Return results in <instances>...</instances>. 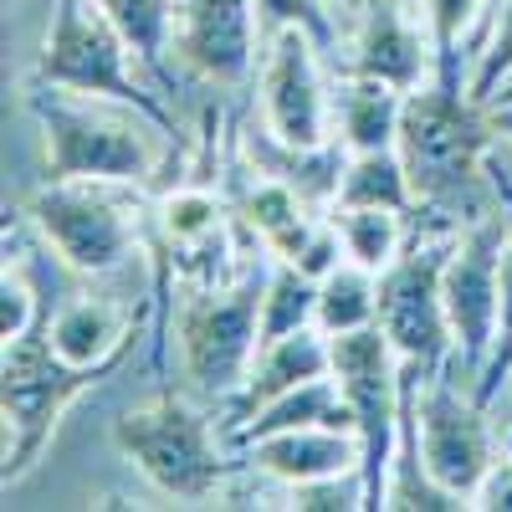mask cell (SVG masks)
I'll use <instances>...</instances> for the list:
<instances>
[{"mask_svg":"<svg viewBox=\"0 0 512 512\" xmlns=\"http://www.w3.org/2000/svg\"><path fill=\"white\" fill-rule=\"evenodd\" d=\"M497 123H487V108L472 103L456 88H415L405 93V118H400V159L415 185V200L451 210L472 200L477 175L492 154Z\"/></svg>","mask_w":512,"mask_h":512,"instance_id":"obj_1","label":"cell"},{"mask_svg":"<svg viewBox=\"0 0 512 512\" xmlns=\"http://www.w3.org/2000/svg\"><path fill=\"white\" fill-rule=\"evenodd\" d=\"M103 374L113 369L67 364L52 349L47 318L31 333H21L16 344H6V359H0V415H6V466H0V482H6V492L41 466L67 405L88 395Z\"/></svg>","mask_w":512,"mask_h":512,"instance_id":"obj_2","label":"cell"},{"mask_svg":"<svg viewBox=\"0 0 512 512\" xmlns=\"http://www.w3.org/2000/svg\"><path fill=\"white\" fill-rule=\"evenodd\" d=\"M128 41L123 31L108 21V11L98 0H57L47 41L36 52L31 82H47V88H67L77 98H108L144 113L159 134H175V118L169 108L144 88V82L128 72Z\"/></svg>","mask_w":512,"mask_h":512,"instance_id":"obj_3","label":"cell"},{"mask_svg":"<svg viewBox=\"0 0 512 512\" xmlns=\"http://www.w3.org/2000/svg\"><path fill=\"white\" fill-rule=\"evenodd\" d=\"M31 118L47 134V180H103V185H144L154 175V144L144 134V113H103L98 103H77L67 88L31 82Z\"/></svg>","mask_w":512,"mask_h":512,"instance_id":"obj_4","label":"cell"},{"mask_svg":"<svg viewBox=\"0 0 512 512\" xmlns=\"http://www.w3.org/2000/svg\"><path fill=\"white\" fill-rule=\"evenodd\" d=\"M113 446L175 502H205L231 477L226 451L210 436V420L175 390H159L149 405H134L113 420Z\"/></svg>","mask_w":512,"mask_h":512,"instance_id":"obj_5","label":"cell"},{"mask_svg":"<svg viewBox=\"0 0 512 512\" xmlns=\"http://www.w3.org/2000/svg\"><path fill=\"white\" fill-rule=\"evenodd\" d=\"M262 292L267 277L246 272L231 287H200L180 308V359L200 395H241L262 354Z\"/></svg>","mask_w":512,"mask_h":512,"instance_id":"obj_6","label":"cell"},{"mask_svg":"<svg viewBox=\"0 0 512 512\" xmlns=\"http://www.w3.org/2000/svg\"><path fill=\"white\" fill-rule=\"evenodd\" d=\"M333 379L344 390L359 441H364V487L369 507H384V487H390L395 466V441H400V354L390 344V333L379 323L333 333Z\"/></svg>","mask_w":512,"mask_h":512,"instance_id":"obj_7","label":"cell"},{"mask_svg":"<svg viewBox=\"0 0 512 512\" xmlns=\"http://www.w3.org/2000/svg\"><path fill=\"white\" fill-rule=\"evenodd\" d=\"M446 256L451 241H415L379 272V328L390 333L395 354L415 364L425 379L446 374L456 354V333L441 292Z\"/></svg>","mask_w":512,"mask_h":512,"instance_id":"obj_8","label":"cell"},{"mask_svg":"<svg viewBox=\"0 0 512 512\" xmlns=\"http://www.w3.org/2000/svg\"><path fill=\"white\" fill-rule=\"evenodd\" d=\"M502 246L507 231L497 216H477L472 231H461L451 241L446 272H441V292H446V313H451V333H456V354H451V379L477 390V379L492 359L497 344V272H502Z\"/></svg>","mask_w":512,"mask_h":512,"instance_id":"obj_9","label":"cell"},{"mask_svg":"<svg viewBox=\"0 0 512 512\" xmlns=\"http://www.w3.org/2000/svg\"><path fill=\"white\" fill-rule=\"evenodd\" d=\"M103 180H47L31 195V221L52 241V251L82 277H108L128 262L139 231L134 216L98 190Z\"/></svg>","mask_w":512,"mask_h":512,"instance_id":"obj_10","label":"cell"},{"mask_svg":"<svg viewBox=\"0 0 512 512\" xmlns=\"http://www.w3.org/2000/svg\"><path fill=\"white\" fill-rule=\"evenodd\" d=\"M420 456L431 477L456 492L466 507H477L487 477L497 472V441L487 425V405L446 374L425 379L420 390Z\"/></svg>","mask_w":512,"mask_h":512,"instance_id":"obj_11","label":"cell"},{"mask_svg":"<svg viewBox=\"0 0 512 512\" xmlns=\"http://www.w3.org/2000/svg\"><path fill=\"white\" fill-rule=\"evenodd\" d=\"M262 113L267 134L287 149H323L328 144V103L318 77V41L303 26L267 36L262 62Z\"/></svg>","mask_w":512,"mask_h":512,"instance_id":"obj_12","label":"cell"},{"mask_svg":"<svg viewBox=\"0 0 512 512\" xmlns=\"http://www.w3.org/2000/svg\"><path fill=\"white\" fill-rule=\"evenodd\" d=\"M256 41H262L256 0H180L175 52L185 72L216 88H241L256 67Z\"/></svg>","mask_w":512,"mask_h":512,"instance_id":"obj_13","label":"cell"},{"mask_svg":"<svg viewBox=\"0 0 512 512\" xmlns=\"http://www.w3.org/2000/svg\"><path fill=\"white\" fill-rule=\"evenodd\" d=\"M246 461L256 472L277 477L282 487H303L323 477H349L364 472V441L338 425H303V431H277L246 446Z\"/></svg>","mask_w":512,"mask_h":512,"instance_id":"obj_14","label":"cell"},{"mask_svg":"<svg viewBox=\"0 0 512 512\" xmlns=\"http://www.w3.org/2000/svg\"><path fill=\"white\" fill-rule=\"evenodd\" d=\"M52 349L67 359V364H82V369H118L123 354L139 344L144 333V318L123 313L108 297H82V303L62 308L52 323Z\"/></svg>","mask_w":512,"mask_h":512,"instance_id":"obj_15","label":"cell"},{"mask_svg":"<svg viewBox=\"0 0 512 512\" xmlns=\"http://www.w3.org/2000/svg\"><path fill=\"white\" fill-rule=\"evenodd\" d=\"M323 374H333V344H328V333L318 323L313 328H297L287 338H272V344H262V354H256L251 379L241 384L231 420L241 425L246 415L272 405L277 395L297 390V384H308V379H323Z\"/></svg>","mask_w":512,"mask_h":512,"instance_id":"obj_16","label":"cell"},{"mask_svg":"<svg viewBox=\"0 0 512 512\" xmlns=\"http://www.w3.org/2000/svg\"><path fill=\"white\" fill-rule=\"evenodd\" d=\"M425 41L420 31L405 21V11L395 0H369L359 41H354V72L359 77H379L400 93H415L420 77H425Z\"/></svg>","mask_w":512,"mask_h":512,"instance_id":"obj_17","label":"cell"},{"mask_svg":"<svg viewBox=\"0 0 512 512\" xmlns=\"http://www.w3.org/2000/svg\"><path fill=\"white\" fill-rule=\"evenodd\" d=\"M303 425H338V431H354L359 436L354 410H349V400H344V390H338L333 374L297 384V390L277 395L272 405H262L256 415H246L236 425V446H251V441L277 436V431H303Z\"/></svg>","mask_w":512,"mask_h":512,"instance_id":"obj_18","label":"cell"},{"mask_svg":"<svg viewBox=\"0 0 512 512\" xmlns=\"http://www.w3.org/2000/svg\"><path fill=\"white\" fill-rule=\"evenodd\" d=\"M344 144L349 154H369V149H400V118H405V93L390 88L379 77H349L344 88Z\"/></svg>","mask_w":512,"mask_h":512,"instance_id":"obj_19","label":"cell"},{"mask_svg":"<svg viewBox=\"0 0 512 512\" xmlns=\"http://www.w3.org/2000/svg\"><path fill=\"white\" fill-rule=\"evenodd\" d=\"M108 11V21L123 31V41L134 47V57L159 77V82H175L169 72V57L175 52V26H180V6L175 0H98Z\"/></svg>","mask_w":512,"mask_h":512,"instance_id":"obj_20","label":"cell"},{"mask_svg":"<svg viewBox=\"0 0 512 512\" xmlns=\"http://www.w3.org/2000/svg\"><path fill=\"white\" fill-rule=\"evenodd\" d=\"M333 205H384V210H410L415 205V185L405 175L400 149H369L354 154L344 164V180H338V200Z\"/></svg>","mask_w":512,"mask_h":512,"instance_id":"obj_21","label":"cell"},{"mask_svg":"<svg viewBox=\"0 0 512 512\" xmlns=\"http://www.w3.org/2000/svg\"><path fill=\"white\" fill-rule=\"evenodd\" d=\"M369 323H379V272L344 262L333 277L318 282V328L333 338V333H354Z\"/></svg>","mask_w":512,"mask_h":512,"instance_id":"obj_22","label":"cell"},{"mask_svg":"<svg viewBox=\"0 0 512 512\" xmlns=\"http://www.w3.org/2000/svg\"><path fill=\"white\" fill-rule=\"evenodd\" d=\"M405 210H384V205H338V236H344V251L349 262L369 267V272H384L405 251Z\"/></svg>","mask_w":512,"mask_h":512,"instance_id":"obj_23","label":"cell"},{"mask_svg":"<svg viewBox=\"0 0 512 512\" xmlns=\"http://www.w3.org/2000/svg\"><path fill=\"white\" fill-rule=\"evenodd\" d=\"M251 159L256 169L287 180L303 200H338V180H344V159H338L328 144L323 149H287V144H256L251 139Z\"/></svg>","mask_w":512,"mask_h":512,"instance_id":"obj_24","label":"cell"},{"mask_svg":"<svg viewBox=\"0 0 512 512\" xmlns=\"http://www.w3.org/2000/svg\"><path fill=\"white\" fill-rule=\"evenodd\" d=\"M313 323H318V282L303 267H292V262H282V256H272L267 292H262V344L287 338L297 328H313Z\"/></svg>","mask_w":512,"mask_h":512,"instance_id":"obj_25","label":"cell"},{"mask_svg":"<svg viewBox=\"0 0 512 512\" xmlns=\"http://www.w3.org/2000/svg\"><path fill=\"white\" fill-rule=\"evenodd\" d=\"M236 216L246 221V231H256L272 251L308 221V210H303V195H297L287 180L267 175V169H256V180L241 185V200H236Z\"/></svg>","mask_w":512,"mask_h":512,"instance_id":"obj_26","label":"cell"},{"mask_svg":"<svg viewBox=\"0 0 512 512\" xmlns=\"http://www.w3.org/2000/svg\"><path fill=\"white\" fill-rule=\"evenodd\" d=\"M159 231L164 241L175 246V251H190V246H205L210 236H221V221H226V210L221 200L200 190V185H180V190H169L159 200Z\"/></svg>","mask_w":512,"mask_h":512,"instance_id":"obj_27","label":"cell"},{"mask_svg":"<svg viewBox=\"0 0 512 512\" xmlns=\"http://www.w3.org/2000/svg\"><path fill=\"white\" fill-rule=\"evenodd\" d=\"M482 0H425V26H431V67L441 88L461 93V41L477 26Z\"/></svg>","mask_w":512,"mask_h":512,"instance_id":"obj_28","label":"cell"},{"mask_svg":"<svg viewBox=\"0 0 512 512\" xmlns=\"http://www.w3.org/2000/svg\"><path fill=\"white\" fill-rule=\"evenodd\" d=\"M507 82H512V0H497L492 21H487V41L477 52V72H472V82H466V98L492 108Z\"/></svg>","mask_w":512,"mask_h":512,"instance_id":"obj_29","label":"cell"},{"mask_svg":"<svg viewBox=\"0 0 512 512\" xmlns=\"http://www.w3.org/2000/svg\"><path fill=\"white\" fill-rule=\"evenodd\" d=\"M497 190H502V200H507V210H512V185L497 180ZM497 297H502V313H497V344H492V359H487V369H482V379H477V390H472L482 405H492L497 390H502V379H512V236H507V246H502Z\"/></svg>","mask_w":512,"mask_h":512,"instance_id":"obj_30","label":"cell"},{"mask_svg":"<svg viewBox=\"0 0 512 512\" xmlns=\"http://www.w3.org/2000/svg\"><path fill=\"white\" fill-rule=\"evenodd\" d=\"M41 323V303H36V287L26 282L21 262H6L0 272V338L16 344L21 333H31Z\"/></svg>","mask_w":512,"mask_h":512,"instance_id":"obj_31","label":"cell"},{"mask_svg":"<svg viewBox=\"0 0 512 512\" xmlns=\"http://www.w3.org/2000/svg\"><path fill=\"white\" fill-rule=\"evenodd\" d=\"M292 507H297V512H359V507H369L364 472H349V477H323V482H303V487H292Z\"/></svg>","mask_w":512,"mask_h":512,"instance_id":"obj_32","label":"cell"},{"mask_svg":"<svg viewBox=\"0 0 512 512\" xmlns=\"http://www.w3.org/2000/svg\"><path fill=\"white\" fill-rule=\"evenodd\" d=\"M256 16H262V36H277L287 26H303L318 47H328V41H333L323 0H256Z\"/></svg>","mask_w":512,"mask_h":512,"instance_id":"obj_33","label":"cell"},{"mask_svg":"<svg viewBox=\"0 0 512 512\" xmlns=\"http://www.w3.org/2000/svg\"><path fill=\"white\" fill-rule=\"evenodd\" d=\"M344 236H338V226H318L313 236H308V246L297 251V262L292 267H303L313 282H323V277H333L338 267H344Z\"/></svg>","mask_w":512,"mask_h":512,"instance_id":"obj_34","label":"cell"},{"mask_svg":"<svg viewBox=\"0 0 512 512\" xmlns=\"http://www.w3.org/2000/svg\"><path fill=\"white\" fill-rule=\"evenodd\" d=\"M477 507H492V512H512V461H502L497 472L487 477V487H482Z\"/></svg>","mask_w":512,"mask_h":512,"instance_id":"obj_35","label":"cell"},{"mask_svg":"<svg viewBox=\"0 0 512 512\" xmlns=\"http://www.w3.org/2000/svg\"><path fill=\"white\" fill-rule=\"evenodd\" d=\"M497 134H507V139H512V113H497Z\"/></svg>","mask_w":512,"mask_h":512,"instance_id":"obj_36","label":"cell"},{"mask_svg":"<svg viewBox=\"0 0 512 512\" xmlns=\"http://www.w3.org/2000/svg\"><path fill=\"white\" fill-rule=\"evenodd\" d=\"M502 103H512V82H507V88L497 93V103H492V108H502Z\"/></svg>","mask_w":512,"mask_h":512,"instance_id":"obj_37","label":"cell"},{"mask_svg":"<svg viewBox=\"0 0 512 512\" xmlns=\"http://www.w3.org/2000/svg\"><path fill=\"white\" fill-rule=\"evenodd\" d=\"M492 6H497V0H492Z\"/></svg>","mask_w":512,"mask_h":512,"instance_id":"obj_38","label":"cell"}]
</instances>
